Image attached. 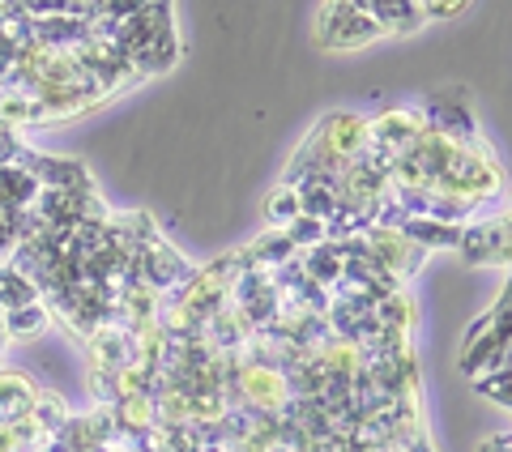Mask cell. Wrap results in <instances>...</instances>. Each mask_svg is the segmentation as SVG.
I'll return each mask as SVG.
<instances>
[{"label":"cell","instance_id":"6da1fadb","mask_svg":"<svg viewBox=\"0 0 512 452\" xmlns=\"http://www.w3.org/2000/svg\"><path fill=\"white\" fill-rule=\"evenodd\" d=\"M380 39V26L367 18L363 5H329L320 9V43L333 52H350V47H367Z\"/></svg>","mask_w":512,"mask_h":452},{"label":"cell","instance_id":"7a4b0ae2","mask_svg":"<svg viewBox=\"0 0 512 452\" xmlns=\"http://www.w3.org/2000/svg\"><path fill=\"white\" fill-rule=\"evenodd\" d=\"M457 252L470 265H495L508 256V226L504 222H466L457 231Z\"/></svg>","mask_w":512,"mask_h":452},{"label":"cell","instance_id":"3957f363","mask_svg":"<svg viewBox=\"0 0 512 452\" xmlns=\"http://www.w3.org/2000/svg\"><path fill=\"white\" fill-rule=\"evenodd\" d=\"M30 175L39 180L43 192H82V188H90V175H86V167L77 163V158H43V154H35Z\"/></svg>","mask_w":512,"mask_h":452},{"label":"cell","instance_id":"277c9868","mask_svg":"<svg viewBox=\"0 0 512 452\" xmlns=\"http://www.w3.org/2000/svg\"><path fill=\"white\" fill-rule=\"evenodd\" d=\"M30 401H35V389H30V380L13 376V371H0V427L26 423Z\"/></svg>","mask_w":512,"mask_h":452},{"label":"cell","instance_id":"5b68a950","mask_svg":"<svg viewBox=\"0 0 512 452\" xmlns=\"http://www.w3.org/2000/svg\"><path fill=\"white\" fill-rule=\"evenodd\" d=\"M47 329V308L43 303H30V308H13L0 316V333L9 337V342H30V337H39Z\"/></svg>","mask_w":512,"mask_h":452},{"label":"cell","instance_id":"8992f818","mask_svg":"<svg viewBox=\"0 0 512 452\" xmlns=\"http://www.w3.org/2000/svg\"><path fill=\"white\" fill-rule=\"evenodd\" d=\"M363 13L384 30H397V35H406V30H419L423 26V13L419 5H406V0H397V5H363Z\"/></svg>","mask_w":512,"mask_h":452},{"label":"cell","instance_id":"52a82bcc","mask_svg":"<svg viewBox=\"0 0 512 452\" xmlns=\"http://www.w3.org/2000/svg\"><path fill=\"white\" fill-rule=\"evenodd\" d=\"M30 303H39V290L26 278H18L9 265H0V308L13 312V308H30Z\"/></svg>","mask_w":512,"mask_h":452},{"label":"cell","instance_id":"ba28073f","mask_svg":"<svg viewBox=\"0 0 512 452\" xmlns=\"http://www.w3.org/2000/svg\"><path fill=\"white\" fill-rule=\"evenodd\" d=\"M282 235L291 239V248L295 252H312V248H320L325 244V222H316V218H295L291 226H282Z\"/></svg>","mask_w":512,"mask_h":452},{"label":"cell","instance_id":"9c48e42d","mask_svg":"<svg viewBox=\"0 0 512 452\" xmlns=\"http://www.w3.org/2000/svg\"><path fill=\"white\" fill-rule=\"evenodd\" d=\"M86 389L99 397V410H116L120 401H124V384H120V376H111V371H99V367H94L90 376H86Z\"/></svg>","mask_w":512,"mask_h":452},{"label":"cell","instance_id":"30bf717a","mask_svg":"<svg viewBox=\"0 0 512 452\" xmlns=\"http://www.w3.org/2000/svg\"><path fill=\"white\" fill-rule=\"evenodd\" d=\"M295 218H299V197H295V192H286V188H278L274 197L265 201V222L282 231V226H291Z\"/></svg>","mask_w":512,"mask_h":452},{"label":"cell","instance_id":"8fae6325","mask_svg":"<svg viewBox=\"0 0 512 452\" xmlns=\"http://www.w3.org/2000/svg\"><path fill=\"white\" fill-rule=\"evenodd\" d=\"M474 389L487 401H495V406H508V367H495V371H487V376H478Z\"/></svg>","mask_w":512,"mask_h":452},{"label":"cell","instance_id":"7c38bea8","mask_svg":"<svg viewBox=\"0 0 512 452\" xmlns=\"http://www.w3.org/2000/svg\"><path fill=\"white\" fill-rule=\"evenodd\" d=\"M508 448H512L508 435H495V440H487V444H483V452H508Z\"/></svg>","mask_w":512,"mask_h":452},{"label":"cell","instance_id":"4fadbf2b","mask_svg":"<svg viewBox=\"0 0 512 452\" xmlns=\"http://www.w3.org/2000/svg\"><path fill=\"white\" fill-rule=\"evenodd\" d=\"M0 316H5V308H0Z\"/></svg>","mask_w":512,"mask_h":452},{"label":"cell","instance_id":"5bb4252c","mask_svg":"<svg viewBox=\"0 0 512 452\" xmlns=\"http://www.w3.org/2000/svg\"><path fill=\"white\" fill-rule=\"evenodd\" d=\"M0 371H5V367H0Z\"/></svg>","mask_w":512,"mask_h":452}]
</instances>
